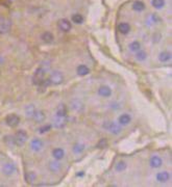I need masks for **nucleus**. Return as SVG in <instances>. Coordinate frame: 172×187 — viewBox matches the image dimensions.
<instances>
[{"label": "nucleus", "instance_id": "obj_24", "mask_svg": "<svg viewBox=\"0 0 172 187\" xmlns=\"http://www.w3.org/2000/svg\"><path fill=\"white\" fill-rule=\"evenodd\" d=\"M85 150V145L84 143H76V145L73 147V152L75 154H80V153L84 152Z\"/></svg>", "mask_w": 172, "mask_h": 187}, {"label": "nucleus", "instance_id": "obj_21", "mask_svg": "<svg viewBox=\"0 0 172 187\" xmlns=\"http://www.w3.org/2000/svg\"><path fill=\"white\" fill-rule=\"evenodd\" d=\"M169 178L170 176L167 172H161L157 175V179L159 182H166V181L169 180Z\"/></svg>", "mask_w": 172, "mask_h": 187}, {"label": "nucleus", "instance_id": "obj_14", "mask_svg": "<svg viewBox=\"0 0 172 187\" xmlns=\"http://www.w3.org/2000/svg\"><path fill=\"white\" fill-rule=\"evenodd\" d=\"M48 167H49V171H50V172L56 173L61 170V163L59 162L57 160L56 161H50V162H49Z\"/></svg>", "mask_w": 172, "mask_h": 187}, {"label": "nucleus", "instance_id": "obj_7", "mask_svg": "<svg viewBox=\"0 0 172 187\" xmlns=\"http://www.w3.org/2000/svg\"><path fill=\"white\" fill-rule=\"evenodd\" d=\"M5 123L9 126V127H16L18 126V124L20 123V118L18 117L15 113H12V115H9L5 119Z\"/></svg>", "mask_w": 172, "mask_h": 187}, {"label": "nucleus", "instance_id": "obj_4", "mask_svg": "<svg viewBox=\"0 0 172 187\" xmlns=\"http://www.w3.org/2000/svg\"><path fill=\"white\" fill-rule=\"evenodd\" d=\"M103 128L110 131L111 133H113V134H119L121 132V127L114 122H106L103 124Z\"/></svg>", "mask_w": 172, "mask_h": 187}, {"label": "nucleus", "instance_id": "obj_34", "mask_svg": "<svg viewBox=\"0 0 172 187\" xmlns=\"http://www.w3.org/2000/svg\"><path fill=\"white\" fill-rule=\"evenodd\" d=\"M51 128V126L50 125H46V126H44V127H42V128H40V133H44V132H47L49 129Z\"/></svg>", "mask_w": 172, "mask_h": 187}, {"label": "nucleus", "instance_id": "obj_16", "mask_svg": "<svg viewBox=\"0 0 172 187\" xmlns=\"http://www.w3.org/2000/svg\"><path fill=\"white\" fill-rule=\"evenodd\" d=\"M162 159L159 156H152L149 160V163L152 167H160L162 165Z\"/></svg>", "mask_w": 172, "mask_h": 187}, {"label": "nucleus", "instance_id": "obj_9", "mask_svg": "<svg viewBox=\"0 0 172 187\" xmlns=\"http://www.w3.org/2000/svg\"><path fill=\"white\" fill-rule=\"evenodd\" d=\"M2 172H3V174H5V175H12V174H14V173L16 172L15 164H14V163H11V162L5 163V164L2 166Z\"/></svg>", "mask_w": 172, "mask_h": 187}, {"label": "nucleus", "instance_id": "obj_1", "mask_svg": "<svg viewBox=\"0 0 172 187\" xmlns=\"http://www.w3.org/2000/svg\"><path fill=\"white\" fill-rule=\"evenodd\" d=\"M46 72H47V69H45L43 66H41L40 68H38L37 70H35V74H33V83L37 84V85H40V84L45 80Z\"/></svg>", "mask_w": 172, "mask_h": 187}, {"label": "nucleus", "instance_id": "obj_29", "mask_svg": "<svg viewBox=\"0 0 172 187\" xmlns=\"http://www.w3.org/2000/svg\"><path fill=\"white\" fill-rule=\"evenodd\" d=\"M25 179H26V181L28 183H33L35 181V179H37V175L33 172H29L25 175Z\"/></svg>", "mask_w": 172, "mask_h": 187}, {"label": "nucleus", "instance_id": "obj_25", "mask_svg": "<svg viewBox=\"0 0 172 187\" xmlns=\"http://www.w3.org/2000/svg\"><path fill=\"white\" fill-rule=\"evenodd\" d=\"M146 57H147V54H146L145 51H142V50L137 51V54H136V58H137V60H139V62H143V60L146 59Z\"/></svg>", "mask_w": 172, "mask_h": 187}, {"label": "nucleus", "instance_id": "obj_33", "mask_svg": "<svg viewBox=\"0 0 172 187\" xmlns=\"http://www.w3.org/2000/svg\"><path fill=\"white\" fill-rule=\"evenodd\" d=\"M126 168V163L124 161H119V162L116 164V171L117 172H123Z\"/></svg>", "mask_w": 172, "mask_h": 187}, {"label": "nucleus", "instance_id": "obj_27", "mask_svg": "<svg viewBox=\"0 0 172 187\" xmlns=\"http://www.w3.org/2000/svg\"><path fill=\"white\" fill-rule=\"evenodd\" d=\"M72 21L75 24H82L84 22V17L79 14H75V15L72 16Z\"/></svg>", "mask_w": 172, "mask_h": 187}, {"label": "nucleus", "instance_id": "obj_8", "mask_svg": "<svg viewBox=\"0 0 172 187\" xmlns=\"http://www.w3.org/2000/svg\"><path fill=\"white\" fill-rule=\"evenodd\" d=\"M57 26H59V29H60V30L64 31V32H68V31L71 29V23H70V21L67 20V19H62V20L59 21Z\"/></svg>", "mask_w": 172, "mask_h": 187}, {"label": "nucleus", "instance_id": "obj_26", "mask_svg": "<svg viewBox=\"0 0 172 187\" xmlns=\"http://www.w3.org/2000/svg\"><path fill=\"white\" fill-rule=\"evenodd\" d=\"M56 115H62V117L67 115V108H66V106H65L64 104H61V105L57 107Z\"/></svg>", "mask_w": 172, "mask_h": 187}, {"label": "nucleus", "instance_id": "obj_20", "mask_svg": "<svg viewBox=\"0 0 172 187\" xmlns=\"http://www.w3.org/2000/svg\"><path fill=\"white\" fill-rule=\"evenodd\" d=\"M118 121H119V123L121 124V125H127V124L130 123V121H132V118H130V115H127V113H124V115H120Z\"/></svg>", "mask_w": 172, "mask_h": 187}, {"label": "nucleus", "instance_id": "obj_3", "mask_svg": "<svg viewBox=\"0 0 172 187\" xmlns=\"http://www.w3.org/2000/svg\"><path fill=\"white\" fill-rule=\"evenodd\" d=\"M64 80V76L60 71H53L48 78V81L50 84H61Z\"/></svg>", "mask_w": 172, "mask_h": 187}, {"label": "nucleus", "instance_id": "obj_28", "mask_svg": "<svg viewBox=\"0 0 172 187\" xmlns=\"http://www.w3.org/2000/svg\"><path fill=\"white\" fill-rule=\"evenodd\" d=\"M170 58H171V54H170L169 52H162V53H160V55H159V59L163 62H168Z\"/></svg>", "mask_w": 172, "mask_h": 187}, {"label": "nucleus", "instance_id": "obj_32", "mask_svg": "<svg viewBox=\"0 0 172 187\" xmlns=\"http://www.w3.org/2000/svg\"><path fill=\"white\" fill-rule=\"evenodd\" d=\"M140 48H141V45H140V43L137 42V41L132 42V44L129 45V49L132 51H135V52H137L138 50H140Z\"/></svg>", "mask_w": 172, "mask_h": 187}, {"label": "nucleus", "instance_id": "obj_11", "mask_svg": "<svg viewBox=\"0 0 172 187\" xmlns=\"http://www.w3.org/2000/svg\"><path fill=\"white\" fill-rule=\"evenodd\" d=\"M41 39L43 40V42L49 44V43L53 42V40H54V37H53L52 33L49 32V31H45V32H43L42 34H41Z\"/></svg>", "mask_w": 172, "mask_h": 187}, {"label": "nucleus", "instance_id": "obj_35", "mask_svg": "<svg viewBox=\"0 0 172 187\" xmlns=\"http://www.w3.org/2000/svg\"><path fill=\"white\" fill-rule=\"evenodd\" d=\"M102 145H103V147H104V145H106V139H101V140H100V143H98V148H100Z\"/></svg>", "mask_w": 172, "mask_h": 187}, {"label": "nucleus", "instance_id": "obj_6", "mask_svg": "<svg viewBox=\"0 0 172 187\" xmlns=\"http://www.w3.org/2000/svg\"><path fill=\"white\" fill-rule=\"evenodd\" d=\"M12 28V21L9 19H1L0 20V34H5Z\"/></svg>", "mask_w": 172, "mask_h": 187}, {"label": "nucleus", "instance_id": "obj_10", "mask_svg": "<svg viewBox=\"0 0 172 187\" xmlns=\"http://www.w3.org/2000/svg\"><path fill=\"white\" fill-rule=\"evenodd\" d=\"M98 94H99L101 97L108 98V97H110V96L112 95V90L110 88V86L102 85V86H100L99 90H98Z\"/></svg>", "mask_w": 172, "mask_h": 187}, {"label": "nucleus", "instance_id": "obj_23", "mask_svg": "<svg viewBox=\"0 0 172 187\" xmlns=\"http://www.w3.org/2000/svg\"><path fill=\"white\" fill-rule=\"evenodd\" d=\"M132 9H135L136 11H142L145 9V5H144V3L141 2V1H136V2H134V4H132Z\"/></svg>", "mask_w": 172, "mask_h": 187}, {"label": "nucleus", "instance_id": "obj_2", "mask_svg": "<svg viewBox=\"0 0 172 187\" xmlns=\"http://www.w3.org/2000/svg\"><path fill=\"white\" fill-rule=\"evenodd\" d=\"M14 139H15L16 145H23L27 140V133L25 132L24 130H19L16 132V134L14 135Z\"/></svg>", "mask_w": 172, "mask_h": 187}, {"label": "nucleus", "instance_id": "obj_12", "mask_svg": "<svg viewBox=\"0 0 172 187\" xmlns=\"http://www.w3.org/2000/svg\"><path fill=\"white\" fill-rule=\"evenodd\" d=\"M30 147H31V149H33V151H35V152H39L40 150H42V148H43V143L40 140V139L35 138V139H33V140L31 141Z\"/></svg>", "mask_w": 172, "mask_h": 187}, {"label": "nucleus", "instance_id": "obj_17", "mask_svg": "<svg viewBox=\"0 0 172 187\" xmlns=\"http://www.w3.org/2000/svg\"><path fill=\"white\" fill-rule=\"evenodd\" d=\"M35 108L33 105H27L25 107V115H26L27 119L31 120L33 118V115H35Z\"/></svg>", "mask_w": 172, "mask_h": 187}, {"label": "nucleus", "instance_id": "obj_13", "mask_svg": "<svg viewBox=\"0 0 172 187\" xmlns=\"http://www.w3.org/2000/svg\"><path fill=\"white\" fill-rule=\"evenodd\" d=\"M33 120H35L37 123H42L43 121L45 120V115L42 110H35V115H33Z\"/></svg>", "mask_w": 172, "mask_h": 187}, {"label": "nucleus", "instance_id": "obj_31", "mask_svg": "<svg viewBox=\"0 0 172 187\" xmlns=\"http://www.w3.org/2000/svg\"><path fill=\"white\" fill-rule=\"evenodd\" d=\"M152 6H155V9H162L165 5V1L164 0H152L151 1Z\"/></svg>", "mask_w": 172, "mask_h": 187}, {"label": "nucleus", "instance_id": "obj_18", "mask_svg": "<svg viewBox=\"0 0 172 187\" xmlns=\"http://www.w3.org/2000/svg\"><path fill=\"white\" fill-rule=\"evenodd\" d=\"M118 29H119V31L122 33V34H126V33L129 32L130 30V25L128 24V23H120L119 26H118Z\"/></svg>", "mask_w": 172, "mask_h": 187}, {"label": "nucleus", "instance_id": "obj_5", "mask_svg": "<svg viewBox=\"0 0 172 187\" xmlns=\"http://www.w3.org/2000/svg\"><path fill=\"white\" fill-rule=\"evenodd\" d=\"M67 122H68V117L67 115H64V117H62V115H55V118L53 119V127L57 128V129H61V128H63L66 125Z\"/></svg>", "mask_w": 172, "mask_h": 187}, {"label": "nucleus", "instance_id": "obj_19", "mask_svg": "<svg viewBox=\"0 0 172 187\" xmlns=\"http://www.w3.org/2000/svg\"><path fill=\"white\" fill-rule=\"evenodd\" d=\"M76 71H77V74L80 75V76H85V75H88L89 73H90V69H89L87 66H85V64L78 66L77 69H76Z\"/></svg>", "mask_w": 172, "mask_h": 187}, {"label": "nucleus", "instance_id": "obj_30", "mask_svg": "<svg viewBox=\"0 0 172 187\" xmlns=\"http://www.w3.org/2000/svg\"><path fill=\"white\" fill-rule=\"evenodd\" d=\"M72 107L74 108L75 110L80 111V110H82V108H84V105H82V102L78 101V100H73L72 101Z\"/></svg>", "mask_w": 172, "mask_h": 187}, {"label": "nucleus", "instance_id": "obj_22", "mask_svg": "<svg viewBox=\"0 0 172 187\" xmlns=\"http://www.w3.org/2000/svg\"><path fill=\"white\" fill-rule=\"evenodd\" d=\"M4 143L7 145L9 148H13L16 145V143H15V139H14V136H12V135H7V136H4Z\"/></svg>", "mask_w": 172, "mask_h": 187}, {"label": "nucleus", "instance_id": "obj_15", "mask_svg": "<svg viewBox=\"0 0 172 187\" xmlns=\"http://www.w3.org/2000/svg\"><path fill=\"white\" fill-rule=\"evenodd\" d=\"M52 155L56 160H60V159L64 158L65 152H64V150L61 149V148H56V149H54L52 151Z\"/></svg>", "mask_w": 172, "mask_h": 187}]
</instances>
